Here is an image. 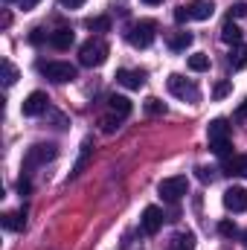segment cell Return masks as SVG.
Here are the masks:
<instances>
[{
  "label": "cell",
  "mask_w": 247,
  "mask_h": 250,
  "mask_svg": "<svg viewBox=\"0 0 247 250\" xmlns=\"http://www.w3.org/2000/svg\"><path fill=\"white\" fill-rule=\"evenodd\" d=\"M169 93L178 96V99H184V102H198V99H201L198 84L189 82V79H184V76H178V73L169 76Z\"/></svg>",
  "instance_id": "cell-6"
},
{
  "label": "cell",
  "mask_w": 247,
  "mask_h": 250,
  "mask_svg": "<svg viewBox=\"0 0 247 250\" xmlns=\"http://www.w3.org/2000/svg\"><path fill=\"white\" fill-rule=\"evenodd\" d=\"M218 233H221V236H227V239H233L239 230H236V224H233V221H221V224H218Z\"/></svg>",
  "instance_id": "cell-29"
},
{
  "label": "cell",
  "mask_w": 247,
  "mask_h": 250,
  "mask_svg": "<svg viewBox=\"0 0 247 250\" xmlns=\"http://www.w3.org/2000/svg\"><path fill=\"white\" fill-rule=\"evenodd\" d=\"M192 47V32H172L169 35V50L172 53H184Z\"/></svg>",
  "instance_id": "cell-17"
},
{
  "label": "cell",
  "mask_w": 247,
  "mask_h": 250,
  "mask_svg": "<svg viewBox=\"0 0 247 250\" xmlns=\"http://www.w3.org/2000/svg\"><path fill=\"white\" fill-rule=\"evenodd\" d=\"M186 64H189L192 73H204V70H209V56L206 53H195V56L186 59Z\"/></svg>",
  "instance_id": "cell-20"
},
{
  "label": "cell",
  "mask_w": 247,
  "mask_h": 250,
  "mask_svg": "<svg viewBox=\"0 0 247 250\" xmlns=\"http://www.w3.org/2000/svg\"><path fill=\"white\" fill-rule=\"evenodd\" d=\"M56 154H59V146H53V143H38V146H32V148L26 151L23 166H26V169H32V166H44V163L53 160Z\"/></svg>",
  "instance_id": "cell-7"
},
{
  "label": "cell",
  "mask_w": 247,
  "mask_h": 250,
  "mask_svg": "<svg viewBox=\"0 0 247 250\" xmlns=\"http://www.w3.org/2000/svg\"><path fill=\"white\" fill-rule=\"evenodd\" d=\"M186 12H189V21H209L215 12V3L212 0H192V3H186Z\"/></svg>",
  "instance_id": "cell-12"
},
{
  "label": "cell",
  "mask_w": 247,
  "mask_h": 250,
  "mask_svg": "<svg viewBox=\"0 0 247 250\" xmlns=\"http://www.w3.org/2000/svg\"><path fill=\"white\" fill-rule=\"evenodd\" d=\"M38 3H41V0H18V6H21L23 12H29V9H35Z\"/></svg>",
  "instance_id": "cell-33"
},
{
  "label": "cell",
  "mask_w": 247,
  "mask_h": 250,
  "mask_svg": "<svg viewBox=\"0 0 247 250\" xmlns=\"http://www.w3.org/2000/svg\"><path fill=\"white\" fill-rule=\"evenodd\" d=\"M206 137H209V151L218 157H230V123L227 120H212L206 125Z\"/></svg>",
  "instance_id": "cell-1"
},
{
  "label": "cell",
  "mask_w": 247,
  "mask_h": 250,
  "mask_svg": "<svg viewBox=\"0 0 247 250\" xmlns=\"http://www.w3.org/2000/svg\"><path fill=\"white\" fill-rule=\"evenodd\" d=\"M90 154H93V143H90V140H84V143H82V154H79V160H76V166H73L70 178H79V175L84 172V166L90 163Z\"/></svg>",
  "instance_id": "cell-16"
},
{
  "label": "cell",
  "mask_w": 247,
  "mask_h": 250,
  "mask_svg": "<svg viewBox=\"0 0 247 250\" xmlns=\"http://www.w3.org/2000/svg\"><path fill=\"white\" fill-rule=\"evenodd\" d=\"M172 250H175V248H172Z\"/></svg>",
  "instance_id": "cell-40"
},
{
  "label": "cell",
  "mask_w": 247,
  "mask_h": 250,
  "mask_svg": "<svg viewBox=\"0 0 247 250\" xmlns=\"http://www.w3.org/2000/svg\"><path fill=\"white\" fill-rule=\"evenodd\" d=\"M64 9H79V6H84V0H59Z\"/></svg>",
  "instance_id": "cell-34"
},
{
  "label": "cell",
  "mask_w": 247,
  "mask_h": 250,
  "mask_svg": "<svg viewBox=\"0 0 247 250\" xmlns=\"http://www.w3.org/2000/svg\"><path fill=\"white\" fill-rule=\"evenodd\" d=\"M245 245H247V230H245Z\"/></svg>",
  "instance_id": "cell-38"
},
{
  "label": "cell",
  "mask_w": 247,
  "mask_h": 250,
  "mask_svg": "<svg viewBox=\"0 0 247 250\" xmlns=\"http://www.w3.org/2000/svg\"><path fill=\"white\" fill-rule=\"evenodd\" d=\"M230 90H233V84H230V82H218V84L212 87V96H215V99H224Z\"/></svg>",
  "instance_id": "cell-27"
},
{
  "label": "cell",
  "mask_w": 247,
  "mask_h": 250,
  "mask_svg": "<svg viewBox=\"0 0 247 250\" xmlns=\"http://www.w3.org/2000/svg\"><path fill=\"white\" fill-rule=\"evenodd\" d=\"M84 26H87V29H93V32H108V29H111V18L96 15V18H87V21H84Z\"/></svg>",
  "instance_id": "cell-21"
},
{
  "label": "cell",
  "mask_w": 247,
  "mask_h": 250,
  "mask_svg": "<svg viewBox=\"0 0 247 250\" xmlns=\"http://www.w3.org/2000/svg\"><path fill=\"white\" fill-rule=\"evenodd\" d=\"M117 82L128 87V90H140L143 84H145V73L143 70H128V67H120L117 70Z\"/></svg>",
  "instance_id": "cell-11"
},
{
  "label": "cell",
  "mask_w": 247,
  "mask_h": 250,
  "mask_svg": "<svg viewBox=\"0 0 247 250\" xmlns=\"http://www.w3.org/2000/svg\"><path fill=\"white\" fill-rule=\"evenodd\" d=\"M242 175L247 178V154H242Z\"/></svg>",
  "instance_id": "cell-36"
},
{
  "label": "cell",
  "mask_w": 247,
  "mask_h": 250,
  "mask_svg": "<svg viewBox=\"0 0 247 250\" xmlns=\"http://www.w3.org/2000/svg\"><path fill=\"white\" fill-rule=\"evenodd\" d=\"M245 15H247V6H245V3L230 6V18H245Z\"/></svg>",
  "instance_id": "cell-30"
},
{
  "label": "cell",
  "mask_w": 247,
  "mask_h": 250,
  "mask_svg": "<svg viewBox=\"0 0 247 250\" xmlns=\"http://www.w3.org/2000/svg\"><path fill=\"white\" fill-rule=\"evenodd\" d=\"M157 192H160V198H163V201L178 204L186 192H189V181H186V175H172V178H163V181L157 184Z\"/></svg>",
  "instance_id": "cell-4"
},
{
  "label": "cell",
  "mask_w": 247,
  "mask_h": 250,
  "mask_svg": "<svg viewBox=\"0 0 247 250\" xmlns=\"http://www.w3.org/2000/svg\"><path fill=\"white\" fill-rule=\"evenodd\" d=\"M172 248L175 250H195V236L192 233H178L172 239Z\"/></svg>",
  "instance_id": "cell-23"
},
{
  "label": "cell",
  "mask_w": 247,
  "mask_h": 250,
  "mask_svg": "<svg viewBox=\"0 0 247 250\" xmlns=\"http://www.w3.org/2000/svg\"><path fill=\"white\" fill-rule=\"evenodd\" d=\"M102 131H105V134H111V131H117V128H120V117H114V114H108V117H102Z\"/></svg>",
  "instance_id": "cell-26"
},
{
  "label": "cell",
  "mask_w": 247,
  "mask_h": 250,
  "mask_svg": "<svg viewBox=\"0 0 247 250\" xmlns=\"http://www.w3.org/2000/svg\"><path fill=\"white\" fill-rule=\"evenodd\" d=\"M29 189H32V184H29V178L23 175V178L18 181V192H21V195H29Z\"/></svg>",
  "instance_id": "cell-31"
},
{
  "label": "cell",
  "mask_w": 247,
  "mask_h": 250,
  "mask_svg": "<svg viewBox=\"0 0 247 250\" xmlns=\"http://www.w3.org/2000/svg\"><path fill=\"white\" fill-rule=\"evenodd\" d=\"M0 221H3L6 230H23L26 227V212H6Z\"/></svg>",
  "instance_id": "cell-19"
},
{
  "label": "cell",
  "mask_w": 247,
  "mask_h": 250,
  "mask_svg": "<svg viewBox=\"0 0 247 250\" xmlns=\"http://www.w3.org/2000/svg\"><path fill=\"white\" fill-rule=\"evenodd\" d=\"M224 175H242V157H224Z\"/></svg>",
  "instance_id": "cell-25"
},
{
  "label": "cell",
  "mask_w": 247,
  "mask_h": 250,
  "mask_svg": "<svg viewBox=\"0 0 247 250\" xmlns=\"http://www.w3.org/2000/svg\"><path fill=\"white\" fill-rule=\"evenodd\" d=\"M143 108H145V114H148V117H163V114H166V102H160L157 96H148Z\"/></svg>",
  "instance_id": "cell-22"
},
{
  "label": "cell",
  "mask_w": 247,
  "mask_h": 250,
  "mask_svg": "<svg viewBox=\"0 0 247 250\" xmlns=\"http://www.w3.org/2000/svg\"><path fill=\"white\" fill-rule=\"evenodd\" d=\"M224 207H227L230 212H245L247 209V189L230 187L224 192Z\"/></svg>",
  "instance_id": "cell-10"
},
{
  "label": "cell",
  "mask_w": 247,
  "mask_h": 250,
  "mask_svg": "<svg viewBox=\"0 0 247 250\" xmlns=\"http://www.w3.org/2000/svg\"><path fill=\"white\" fill-rule=\"evenodd\" d=\"M73 41H76V35H73V29H67V26L56 29V32H50V44H53L56 50H70Z\"/></svg>",
  "instance_id": "cell-13"
},
{
  "label": "cell",
  "mask_w": 247,
  "mask_h": 250,
  "mask_svg": "<svg viewBox=\"0 0 247 250\" xmlns=\"http://www.w3.org/2000/svg\"><path fill=\"white\" fill-rule=\"evenodd\" d=\"M140 227H143L145 236H154L163 227V209L160 207H145L143 209V218H140Z\"/></svg>",
  "instance_id": "cell-9"
},
{
  "label": "cell",
  "mask_w": 247,
  "mask_h": 250,
  "mask_svg": "<svg viewBox=\"0 0 247 250\" xmlns=\"http://www.w3.org/2000/svg\"><path fill=\"white\" fill-rule=\"evenodd\" d=\"M230 67L233 70H242V67H247V44H236L233 50H230Z\"/></svg>",
  "instance_id": "cell-18"
},
{
  "label": "cell",
  "mask_w": 247,
  "mask_h": 250,
  "mask_svg": "<svg viewBox=\"0 0 247 250\" xmlns=\"http://www.w3.org/2000/svg\"><path fill=\"white\" fill-rule=\"evenodd\" d=\"M15 82H18V67H15L12 62H3V84L12 87Z\"/></svg>",
  "instance_id": "cell-24"
},
{
  "label": "cell",
  "mask_w": 247,
  "mask_h": 250,
  "mask_svg": "<svg viewBox=\"0 0 247 250\" xmlns=\"http://www.w3.org/2000/svg\"><path fill=\"white\" fill-rule=\"evenodd\" d=\"M145 6H157V3H163V0H143Z\"/></svg>",
  "instance_id": "cell-37"
},
{
  "label": "cell",
  "mask_w": 247,
  "mask_h": 250,
  "mask_svg": "<svg viewBox=\"0 0 247 250\" xmlns=\"http://www.w3.org/2000/svg\"><path fill=\"white\" fill-rule=\"evenodd\" d=\"M3 3H12V0H3Z\"/></svg>",
  "instance_id": "cell-39"
},
{
  "label": "cell",
  "mask_w": 247,
  "mask_h": 250,
  "mask_svg": "<svg viewBox=\"0 0 247 250\" xmlns=\"http://www.w3.org/2000/svg\"><path fill=\"white\" fill-rule=\"evenodd\" d=\"M47 105H50L47 93H41V90H32V93L23 99L21 111H23V117H41V114L47 111Z\"/></svg>",
  "instance_id": "cell-8"
},
{
  "label": "cell",
  "mask_w": 247,
  "mask_h": 250,
  "mask_svg": "<svg viewBox=\"0 0 247 250\" xmlns=\"http://www.w3.org/2000/svg\"><path fill=\"white\" fill-rule=\"evenodd\" d=\"M29 41H32V44H41V41H44V29H32Z\"/></svg>",
  "instance_id": "cell-35"
},
{
  "label": "cell",
  "mask_w": 247,
  "mask_h": 250,
  "mask_svg": "<svg viewBox=\"0 0 247 250\" xmlns=\"http://www.w3.org/2000/svg\"><path fill=\"white\" fill-rule=\"evenodd\" d=\"M175 21H178V23H186V21H189V12H186V6L175 9Z\"/></svg>",
  "instance_id": "cell-32"
},
{
  "label": "cell",
  "mask_w": 247,
  "mask_h": 250,
  "mask_svg": "<svg viewBox=\"0 0 247 250\" xmlns=\"http://www.w3.org/2000/svg\"><path fill=\"white\" fill-rule=\"evenodd\" d=\"M221 41H224V44H233V47L242 44V29L233 23V18L224 21V26H221Z\"/></svg>",
  "instance_id": "cell-15"
},
{
  "label": "cell",
  "mask_w": 247,
  "mask_h": 250,
  "mask_svg": "<svg viewBox=\"0 0 247 250\" xmlns=\"http://www.w3.org/2000/svg\"><path fill=\"white\" fill-rule=\"evenodd\" d=\"M108 111H111L114 117L125 120V117L131 114V99H128V96H117V93H114V96L108 99Z\"/></svg>",
  "instance_id": "cell-14"
},
{
  "label": "cell",
  "mask_w": 247,
  "mask_h": 250,
  "mask_svg": "<svg viewBox=\"0 0 247 250\" xmlns=\"http://www.w3.org/2000/svg\"><path fill=\"white\" fill-rule=\"evenodd\" d=\"M108 44L102 41V38H90V41H84L82 44V50H79V62L84 64V67H99V64L108 62Z\"/></svg>",
  "instance_id": "cell-3"
},
{
  "label": "cell",
  "mask_w": 247,
  "mask_h": 250,
  "mask_svg": "<svg viewBox=\"0 0 247 250\" xmlns=\"http://www.w3.org/2000/svg\"><path fill=\"white\" fill-rule=\"evenodd\" d=\"M154 35H157V23L154 21H134L128 29H125V41L137 50H145L154 44Z\"/></svg>",
  "instance_id": "cell-2"
},
{
  "label": "cell",
  "mask_w": 247,
  "mask_h": 250,
  "mask_svg": "<svg viewBox=\"0 0 247 250\" xmlns=\"http://www.w3.org/2000/svg\"><path fill=\"white\" fill-rule=\"evenodd\" d=\"M195 172H198V181H204V184H212V181H215V169H206V166H198Z\"/></svg>",
  "instance_id": "cell-28"
},
{
  "label": "cell",
  "mask_w": 247,
  "mask_h": 250,
  "mask_svg": "<svg viewBox=\"0 0 247 250\" xmlns=\"http://www.w3.org/2000/svg\"><path fill=\"white\" fill-rule=\"evenodd\" d=\"M38 70H41V76H47L50 82H59V84L73 82L76 73H79L70 62H38Z\"/></svg>",
  "instance_id": "cell-5"
}]
</instances>
